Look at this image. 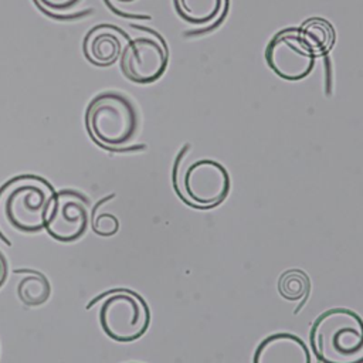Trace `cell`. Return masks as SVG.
Here are the masks:
<instances>
[{"instance_id": "5bb4252c", "label": "cell", "mask_w": 363, "mask_h": 363, "mask_svg": "<svg viewBox=\"0 0 363 363\" xmlns=\"http://www.w3.org/2000/svg\"><path fill=\"white\" fill-rule=\"evenodd\" d=\"M278 289L282 298L288 301H299L306 296L309 291V278L299 269L286 271L278 282Z\"/></svg>"}, {"instance_id": "30bf717a", "label": "cell", "mask_w": 363, "mask_h": 363, "mask_svg": "<svg viewBox=\"0 0 363 363\" xmlns=\"http://www.w3.org/2000/svg\"><path fill=\"white\" fill-rule=\"evenodd\" d=\"M121 31L112 26L101 24L88 31L84 38V55L96 67L112 65L122 54Z\"/></svg>"}, {"instance_id": "e0dca14e", "label": "cell", "mask_w": 363, "mask_h": 363, "mask_svg": "<svg viewBox=\"0 0 363 363\" xmlns=\"http://www.w3.org/2000/svg\"><path fill=\"white\" fill-rule=\"evenodd\" d=\"M6 272H7L6 258H4V255H3L1 251H0V284L3 282V279H4V277H6Z\"/></svg>"}, {"instance_id": "7a4b0ae2", "label": "cell", "mask_w": 363, "mask_h": 363, "mask_svg": "<svg viewBox=\"0 0 363 363\" xmlns=\"http://www.w3.org/2000/svg\"><path fill=\"white\" fill-rule=\"evenodd\" d=\"M54 196L47 180L17 176L0 189V220L18 233H37L45 227Z\"/></svg>"}, {"instance_id": "5b68a950", "label": "cell", "mask_w": 363, "mask_h": 363, "mask_svg": "<svg viewBox=\"0 0 363 363\" xmlns=\"http://www.w3.org/2000/svg\"><path fill=\"white\" fill-rule=\"evenodd\" d=\"M230 176L223 164L213 159H199L187 166L180 179L184 199L197 207H214L230 193Z\"/></svg>"}, {"instance_id": "277c9868", "label": "cell", "mask_w": 363, "mask_h": 363, "mask_svg": "<svg viewBox=\"0 0 363 363\" xmlns=\"http://www.w3.org/2000/svg\"><path fill=\"white\" fill-rule=\"evenodd\" d=\"M150 313L145 301L130 291H115L99 306V325L116 342H133L145 335Z\"/></svg>"}, {"instance_id": "6da1fadb", "label": "cell", "mask_w": 363, "mask_h": 363, "mask_svg": "<svg viewBox=\"0 0 363 363\" xmlns=\"http://www.w3.org/2000/svg\"><path fill=\"white\" fill-rule=\"evenodd\" d=\"M309 340L322 363H363V318L352 309L333 308L320 313Z\"/></svg>"}, {"instance_id": "9a60e30c", "label": "cell", "mask_w": 363, "mask_h": 363, "mask_svg": "<svg viewBox=\"0 0 363 363\" xmlns=\"http://www.w3.org/2000/svg\"><path fill=\"white\" fill-rule=\"evenodd\" d=\"M43 10L51 14H67L75 10L82 0H34Z\"/></svg>"}, {"instance_id": "9c48e42d", "label": "cell", "mask_w": 363, "mask_h": 363, "mask_svg": "<svg viewBox=\"0 0 363 363\" xmlns=\"http://www.w3.org/2000/svg\"><path fill=\"white\" fill-rule=\"evenodd\" d=\"M252 363H313V356L299 336L278 332L259 342Z\"/></svg>"}, {"instance_id": "ba28073f", "label": "cell", "mask_w": 363, "mask_h": 363, "mask_svg": "<svg viewBox=\"0 0 363 363\" xmlns=\"http://www.w3.org/2000/svg\"><path fill=\"white\" fill-rule=\"evenodd\" d=\"M167 65L163 44L155 37H136L130 40L121 54L122 74L138 84H149L159 79Z\"/></svg>"}, {"instance_id": "4fadbf2b", "label": "cell", "mask_w": 363, "mask_h": 363, "mask_svg": "<svg viewBox=\"0 0 363 363\" xmlns=\"http://www.w3.org/2000/svg\"><path fill=\"white\" fill-rule=\"evenodd\" d=\"M18 298L28 306H38L50 296L48 281L41 274H28L23 277L17 286Z\"/></svg>"}, {"instance_id": "8fae6325", "label": "cell", "mask_w": 363, "mask_h": 363, "mask_svg": "<svg viewBox=\"0 0 363 363\" xmlns=\"http://www.w3.org/2000/svg\"><path fill=\"white\" fill-rule=\"evenodd\" d=\"M180 17L193 26H210L224 13L225 0H174Z\"/></svg>"}, {"instance_id": "3957f363", "label": "cell", "mask_w": 363, "mask_h": 363, "mask_svg": "<svg viewBox=\"0 0 363 363\" xmlns=\"http://www.w3.org/2000/svg\"><path fill=\"white\" fill-rule=\"evenodd\" d=\"M85 123L95 142L105 147L121 149L136 138L139 115L128 96L115 91H106L89 102Z\"/></svg>"}, {"instance_id": "8992f818", "label": "cell", "mask_w": 363, "mask_h": 363, "mask_svg": "<svg viewBox=\"0 0 363 363\" xmlns=\"http://www.w3.org/2000/svg\"><path fill=\"white\" fill-rule=\"evenodd\" d=\"M265 60L269 68L286 81L305 78L315 65V55L305 45L299 33L294 30L282 31L272 38Z\"/></svg>"}, {"instance_id": "52a82bcc", "label": "cell", "mask_w": 363, "mask_h": 363, "mask_svg": "<svg viewBox=\"0 0 363 363\" xmlns=\"http://www.w3.org/2000/svg\"><path fill=\"white\" fill-rule=\"evenodd\" d=\"M89 225V206L77 191L62 190L55 193L45 230L57 241L69 242L81 238Z\"/></svg>"}, {"instance_id": "ac0fdd59", "label": "cell", "mask_w": 363, "mask_h": 363, "mask_svg": "<svg viewBox=\"0 0 363 363\" xmlns=\"http://www.w3.org/2000/svg\"><path fill=\"white\" fill-rule=\"evenodd\" d=\"M113 1H116V3H132L135 0H113Z\"/></svg>"}, {"instance_id": "2e32d148", "label": "cell", "mask_w": 363, "mask_h": 363, "mask_svg": "<svg viewBox=\"0 0 363 363\" xmlns=\"http://www.w3.org/2000/svg\"><path fill=\"white\" fill-rule=\"evenodd\" d=\"M118 227H119V223L116 217L112 214H99L94 223L95 233L104 237L113 235L118 231Z\"/></svg>"}, {"instance_id": "7c38bea8", "label": "cell", "mask_w": 363, "mask_h": 363, "mask_svg": "<svg viewBox=\"0 0 363 363\" xmlns=\"http://www.w3.org/2000/svg\"><path fill=\"white\" fill-rule=\"evenodd\" d=\"M298 33L315 57L329 51L335 41V30L332 24L319 17L308 20Z\"/></svg>"}]
</instances>
